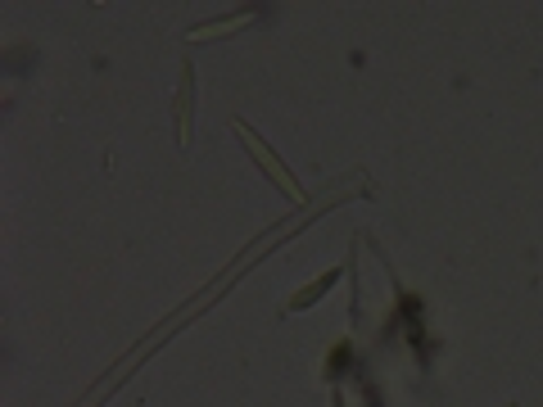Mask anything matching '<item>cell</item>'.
I'll return each instance as SVG.
<instances>
[{
    "label": "cell",
    "mask_w": 543,
    "mask_h": 407,
    "mask_svg": "<svg viewBox=\"0 0 543 407\" xmlns=\"http://www.w3.org/2000/svg\"><path fill=\"white\" fill-rule=\"evenodd\" d=\"M240 136L249 141V150H253V159H258V163L267 168V177H272V181H277V186H281L286 195H299V181H295V177H290V172H286V168L277 163V154H272V150H267V145H262V141H258V136H253V132L244 127V123H240Z\"/></svg>",
    "instance_id": "6da1fadb"
},
{
    "label": "cell",
    "mask_w": 543,
    "mask_h": 407,
    "mask_svg": "<svg viewBox=\"0 0 543 407\" xmlns=\"http://www.w3.org/2000/svg\"><path fill=\"white\" fill-rule=\"evenodd\" d=\"M336 281H340V267L322 272V276H318L313 285H304V290H299V294H295V299L286 303V312H304V308H313V303H318V299H322V294H327V290L336 285Z\"/></svg>",
    "instance_id": "7a4b0ae2"
},
{
    "label": "cell",
    "mask_w": 543,
    "mask_h": 407,
    "mask_svg": "<svg viewBox=\"0 0 543 407\" xmlns=\"http://www.w3.org/2000/svg\"><path fill=\"white\" fill-rule=\"evenodd\" d=\"M177 123H181V141H190V69H181V96H177Z\"/></svg>",
    "instance_id": "3957f363"
},
{
    "label": "cell",
    "mask_w": 543,
    "mask_h": 407,
    "mask_svg": "<svg viewBox=\"0 0 543 407\" xmlns=\"http://www.w3.org/2000/svg\"><path fill=\"white\" fill-rule=\"evenodd\" d=\"M507 407H516V402H507Z\"/></svg>",
    "instance_id": "277c9868"
}]
</instances>
